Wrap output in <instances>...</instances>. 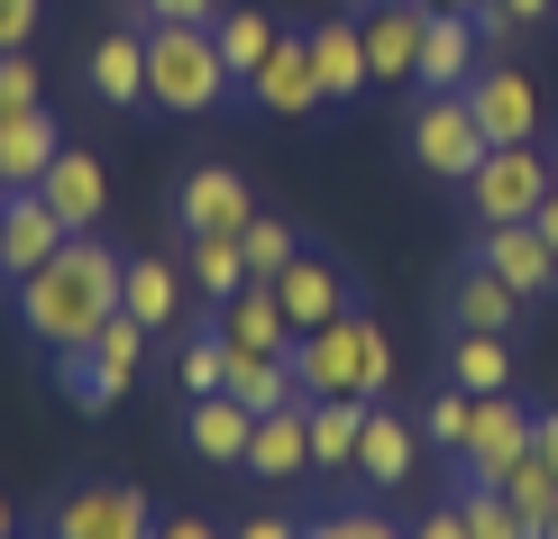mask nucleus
<instances>
[{
    "instance_id": "nucleus-1",
    "label": "nucleus",
    "mask_w": 558,
    "mask_h": 539,
    "mask_svg": "<svg viewBox=\"0 0 558 539\" xmlns=\"http://www.w3.org/2000/svg\"><path fill=\"white\" fill-rule=\"evenodd\" d=\"M120 266H129V256L92 229V238H64L28 284H19V320H28V339L46 347V357L92 347V330L120 320Z\"/></svg>"
},
{
    "instance_id": "nucleus-2",
    "label": "nucleus",
    "mask_w": 558,
    "mask_h": 539,
    "mask_svg": "<svg viewBox=\"0 0 558 539\" xmlns=\"http://www.w3.org/2000/svg\"><path fill=\"white\" fill-rule=\"evenodd\" d=\"M293 384H302V403H376L393 384V339L366 311L330 320V330H302L293 339Z\"/></svg>"
},
{
    "instance_id": "nucleus-3",
    "label": "nucleus",
    "mask_w": 558,
    "mask_h": 539,
    "mask_svg": "<svg viewBox=\"0 0 558 539\" xmlns=\"http://www.w3.org/2000/svg\"><path fill=\"white\" fill-rule=\"evenodd\" d=\"M137 28H147V110L202 120V110H220L229 91H239L211 28H174V19H137Z\"/></svg>"
},
{
    "instance_id": "nucleus-4",
    "label": "nucleus",
    "mask_w": 558,
    "mask_h": 539,
    "mask_svg": "<svg viewBox=\"0 0 558 539\" xmlns=\"http://www.w3.org/2000/svg\"><path fill=\"white\" fill-rule=\"evenodd\" d=\"M137 366H147V330L120 311L110 330H92V347H64V357H56V384H64L74 412H110L137 384Z\"/></svg>"
},
{
    "instance_id": "nucleus-5",
    "label": "nucleus",
    "mask_w": 558,
    "mask_h": 539,
    "mask_svg": "<svg viewBox=\"0 0 558 539\" xmlns=\"http://www.w3.org/2000/svg\"><path fill=\"white\" fill-rule=\"evenodd\" d=\"M558 193V174H549V156H541V137L531 147H485V166L468 174V201H476V229H504V220H531Z\"/></svg>"
},
{
    "instance_id": "nucleus-6",
    "label": "nucleus",
    "mask_w": 558,
    "mask_h": 539,
    "mask_svg": "<svg viewBox=\"0 0 558 539\" xmlns=\"http://www.w3.org/2000/svg\"><path fill=\"white\" fill-rule=\"evenodd\" d=\"M412 166H422L430 183H468L485 166V128H476L468 91H430V101L412 110Z\"/></svg>"
},
{
    "instance_id": "nucleus-7",
    "label": "nucleus",
    "mask_w": 558,
    "mask_h": 539,
    "mask_svg": "<svg viewBox=\"0 0 558 539\" xmlns=\"http://www.w3.org/2000/svg\"><path fill=\"white\" fill-rule=\"evenodd\" d=\"M46 539H156V512L137 485L92 476V485H64V503L46 512Z\"/></svg>"
},
{
    "instance_id": "nucleus-8",
    "label": "nucleus",
    "mask_w": 558,
    "mask_h": 539,
    "mask_svg": "<svg viewBox=\"0 0 558 539\" xmlns=\"http://www.w3.org/2000/svg\"><path fill=\"white\" fill-rule=\"evenodd\" d=\"M257 220V193H247V174L229 166H193L174 183V229L183 238H239V229Z\"/></svg>"
},
{
    "instance_id": "nucleus-9",
    "label": "nucleus",
    "mask_w": 558,
    "mask_h": 539,
    "mask_svg": "<svg viewBox=\"0 0 558 539\" xmlns=\"http://www.w3.org/2000/svg\"><path fill=\"white\" fill-rule=\"evenodd\" d=\"M468 101H476L485 147H531V137H541V83H531L522 64H485L468 83Z\"/></svg>"
},
{
    "instance_id": "nucleus-10",
    "label": "nucleus",
    "mask_w": 558,
    "mask_h": 539,
    "mask_svg": "<svg viewBox=\"0 0 558 539\" xmlns=\"http://www.w3.org/2000/svg\"><path fill=\"white\" fill-rule=\"evenodd\" d=\"M247 101H257L266 120H312V110H330V101H320V74H312V46H302V28L275 37V56L247 74Z\"/></svg>"
},
{
    "instance_id": "nucleus-11",
    "label": "nucleus",
    "mask_w": 558,
    "mask_h": 539,
    "mask_svg": "<svg viewBox=\"0 0 558 539\" xmlns=\"http://www.w3.org/2000/svg\"><path fill=\"white\" fill-rule=\"evenodd\" d=\"M37 201L56 210L74 238H92V229L110 220V174H101V156H92V147H56V166H46V183H37Z\"/></svg>"
},
{
    "instance_id": "nucleus-12",
    "label": "nucleus",
    "mask_w": 558,
    "mask_h": 539,
    "mask_svg": "<svg viewBox=\"0 0 558 539\" xmlns=\"http://www.w3.org/2000/svg\"><path fill=\"white\" fill-rule=\"evenodd\" d=\"M522 449H531V403H513V393H476V420H468V449H458V476H485V485H495Z\"/></svg>"
},
{
    "instance_id": "nucleus-13",
    "label": "nucleus",
    "mask_w": 558,
    "mask_h": 539,
    "mask_svg": "<svg viewBox=\"0 0 558 539\" xmlns=\"http://www.w3.org/2000/svg\"><path fill=\"white\" fill-rule=\"evenodd\" d=\"M357 28H366V83L422 74V37H430V10H422V0H376Z\"/></svg>"
},
{
    "instance_id": "nucleus-14",
    "label": "nucleus",
    "mask_w": 558,
    "mask_h": 539,
    "mask_svg": "<svg viewBox=\"0 0 558 539\" xmlns=\"http://www.w3.org/2000/svg\"><path fill=\"white\" fill-rule=\"evenodd\" d=\"M476 266H495L522 302H549L558 293V256L531 220H504V229H476Z\"/></svg>"
},
{
    "instance_id": "nucleus-15",
    "label": "nucleus",
    "mask_w": 558,
    "mask_h": 539,
    "mask_svg": "<svg viewBox=\"0 0 558 539\" xmlns=\"http://www.w3.org/2000/svg\"><path fill=\"white\" fill-rule=\"evenodd\" d=\"M83 83H92V101H101V110H147V28L129 19V28L92 37Z\"/></svg>"
},
{
    "instance_id": "nucleus-16",
    "label": "nucleus",
    "mask_w": 558,
    "mask_h": 539,
    "mask_svg": "<svg viewBox=\"0 0 558 539\" xmlns=\"http://www.w3.org/2000/svg\"><path fill=\"white\" fill-rule=\"evenodd\" d=\"M211 330H220L229 347H247V357H293V339H302L275 284H239V293L220 302V320H211Z\"/></svg>"
},
{
    "instance_id": "nucleus-17",
    "label": "nucleus",
    "mask_w": 558,
    "mask_h": 539,
    "mask_svg": "<svg viewBox=\"0 0 558 539\" xmlns=\"http://www.w3.org/2000/svg\"><path fill=\"white\" fill-rule=\"evenodd\" d=\"M64 238H74V229H64L37 193H10V201H0V284H28Z\"/></svg>"
},
{
    "instance_id": "nucleus-18",
    "label": "nucleus",
    "mask_w": 558,
    "mask_h": 539,
    "mask_svg": "<svg viewBox=\"0 0 558 539\" xmlns=\"http://www.w3.org/2000/svg\"><path fill=\"white\" fill-rule=\"evenodd\" d=\"M275 293H284V311H293V330H330V320H348L357 311V284L330 266V256H312L302 247L284 274H275Z\"/></svg>"
},
{
    "instance_id": "nucleus-19",
    "label": "nucleus",
    "mask_w": 558,
    "mask_h": 539,
    "mask_svg": "<svg viewBox=\"0 0 558 539\" xmlns=\"http://www.w3.org/2000/svg\"><path fill=\"white\" fill-rule=\"evenodd\" d=\"M302 46H312V74H320V101H330V110L366 91V28H357V19H312Z\"/></svg>"
},
{
    "instance_id": "nucleus-20",
    "label": "nucleus",
    "mask_w": 558,
    "mask_h": 539,
    "mask_svg": "<svg viewBox=\"0 0 558 539\" xmlns=\"http://www.w3.org/2000/svg\"><path fill=\"white\" fill-rule=\"evenodd\" d=\"M422 91H468L476 83V19L468 10H430V37H422Z\"/></svg>"
},
{
    "instance_id": "nucleus-21",
    "label": "nucleus",
    "mask_w": 558,
    "mask_h": 539,
    "mask_svg": "<svg viewBox=\"0 0 558 539\" xmlns=\"http://www.w3.org/2000/svg\"><path fill=\"white\" fill-rule=\"evenodd\" d=\"M522 311H531V302L504 284L495 266H476V256L458 266V284H449V330H513Z\"/></svg>"
},
{
    "instance_id": "nucleus-22",
    "label": "nucleus",
    "mask_w": 558,
    "mask_h": 539,
    "mask_svg": "<svg viewBox=\"0 0 558 539\" xmlns=\"http://www.w3.org/2000/svg\"><path fill=\"white\" fill-rule=\"evenodd\" d=\"M120 311L137 320V330H174V320H183V274L166 266V256H129V266H120Z\"/></svg>"
},
{
    "instance_id": "nucleus-23",
    "label": "nucleus",
    "mask_w": 558,
    "mask_h": 539,
    "mask_svg": "<svg viewBox=\"0 0 558 539\" xmlns=\"http://www.w3.org/2000/svg\"><path fill=\"white\" fill-rule=\"evenodd\" d=\"M247 430H257V412L229 403V393L183 403V439H193V457H211V466H247Z\"/></svg>"
},
{
    "instance_id": "nucleus-24",
    "label": "nucleus",
    "mask_w": 558,
    "mask_h": 539,
    "mask_svg": "<svg viewBox=\"0 0 558 539\" xmlns=\"http://www.w3.org/2000/svg\"><path fill=\"white\" fill-rule=\"evenodd\" d=\"M211 37H220V64H229V83L247 91V74L275 56V37H284V19L275 10H257V0H229V10L211 19Z\"/></svg>"
},
{
    "instance_id": "nucleus-25",
    "label": "nucleus",
    "mask_w": 558,
    "mask_h": 539,
    "mask_svg": "<svg viewBox=\"0 0 558 539\" xmlns=\"http://www.w3.org/2000/svg\"><path fill=\"white\" fill-rule=\"evenodd\" d=\"M449 384L458 393H513V339L504 330H449Z\"/></svg>"
},
{
    "instance_id": "nucleus-26",
    "label": "nucleus",
    "mask_w": 558,
    "mask_h": 539,
    "mask_svg": "<svg viewBox=\"0 0 558 539\" xmlns=\"http://www.w3.org/2000/svg\"><path fill=\"white\" fill-rule=\"evenodd\" d=\"M412 457H422V420H393V412H376V403H366L357 476H366V485L385 494V485H403V476H412Z\"/></svg>"
},
{
    "instance_id": "nucleus-27",
    "label": "nucleus",
    "mask_w": 558,
    "mask_h": 539,
    "mask_svg": "<svg viewBox=\"0 0 558 539\" xmlns=\"http://www.w3.org/2000/svg\"><path fill=\"white\" fill-rule=\"evenodd\" d=\"M56 110H28V120H0V183L10 193H37L46 166H56Z\"/></svg>"
},
{
    "instance_id": "nucleus-28",
    "label": "nucleus",
    "mask_w": 558,
    "mask_h": 539,
    "mask_svg": "<svg viewBox=\"0 0 558 539\" xmlns=\"http://www.w3.org/2000/svg\"><path fill=\"white\" fill-rule=\"evenodd\" d=\"M220 393H229V403H247V412H293V403H302V384H293V357H247V347H229V375H220Z\"/></svg>"
},
{
    "instance_id": "nucleus-29",
    "label": "nucleus",
    "mask_w": 558,
    "mask_h": 539,
    "mask_svg": "<svg viewBox=\"0 0 558 539\" xmlns=\"http://www.w3.org/2000/svg\"><path fill=\"white\" fill-rule=\"evenodd\" d=\"M247 466L275 485H293L302 466H312V430H302V403L293 412H257V430H247Z\"/></svg>"
},
{
    "instance_id": "nucleus-30",
    "label": "nucleus",
    "mask_w": 558,
    "mask_h": 539,
    "mask_svg": "<svg viewBox=\"0 0 558 539\" xmlns=\"http://www.w3.org/2000/svg\"><path fill=\"white\" fill-rule=\"evenodd\" d=\"M302 430H312V466H357V439H366V403H302Z\"/></svg>"
},
{
    "instance_id": "nucleus-31",
    "label": "nucleus",
    "mask_w": 558,
    "mask_h": 539,
    "mask_svg": "<svg viewBox=\"0 0 558 539\" xmlns=\"http://www.w3.org/2000/svg\"><path fill=\"white\" fill-rule=\"evenodd\" d=\"M183 284H193L202 302H229L247 284V256H239V238H183Z\"/></svg>"
},
{
    "instance_id": "nucleus-32",
    "label": "nucleus",
    "mask_w": 558,
    "mask_h": 539,
    "mask_svg": "<svg viewBox=\"0 0 558 539\" xmlns=\"http://www.w3.org/2000/svg\"><path fill=\"white\" fill-rule=\"evenodd\" d=\"M458 522H468V539H531V522L513 503H504V485H485V476H458Z\"/></svg>"
},
{
    "instance_id": "nucleus-33",
    "label": "nucleus",
    "mask_w": 558,
    "mask_h": 539,
    "mask_svg": "<svg viewBox=\"0 0 558 539\" xmlns=\"http://www.w3.org/2000/svg\"><path fill=\"white\" fill-rule=\"evenodd\" d=\"M239 256H247V284H275V274L302 256V238H293V220H275V210H257V220L239 229Z\"/></svg>"
},
{
    "instance_id": "nucleus-34",
    "label": "nucleus",
    "mask_w": 558,
    "mask_h": 539,
    "mask_svg": "<svg viewBox=\"0 0 558 539\" xmlns=\"http://www.w3.org/2000/svg\"><path fill=\"white\" fill-rule=\"evenodd\" d=\"M495 485H504V503H513V512H522V522H531V539H541V522H549V512H558V476H549V466H541V457H531V449H522V457H513V466H504V476H495Z\"/></svg>"
},
{
    "instance_id": "nucleus-35",
    "label": "nucleus",
    "mask_w": 558,
    "mask_h": 539,
    "mask_svg": "<svg viewBox=\"0 0 558 539\" xmlns=\"http://www.w3.org/2000/svg\"><path fill=\"white\" fill-rule=\"evenodd\" d=\"M468 420H476V393H458L449 375H439V393H422V449H468Z\"/></svg>"
},
{
    "instance_id": "nucleus-36",
    "label": "nucleus",
    "mask_w": 558,
    "mask_h": 539,
    "mask_svg": "<svg viewBox=\"0 0 558 539\" xmlns=\"http://www.w3.org/2000/svg\"><path fill=\"white\" fill-rule=\"evenodd\" d=\"M220 375H229V339H220V330L183 339V357H174V393H183V403H202V393H220Z\"/></svg>"
},
{
    "instance_id": "nucleus-37",
    "label": "nucleus",
    "mask_w": 558,
    "mask_h": 539,
    "mask_svg": "<svg viewBox=\"0 0 558 539\" xmlns=\"http://www.w3.org/2000/svg\"><path fill=\"white\" fill-rule=\"evenodd\" d=\"M46 110V83H37V46H19V56H0V120H28Z\"/></svg>"
},
{
    "instance_id": "nucleus-38",
    "label": "nucleus",
    "mask_w": 558,
    "mask_h": 539,
    "mask_svg": "<svg viewBox=\"0 0 558 539\" xmlns=\"http://www.w3.org/2000/svg\"><path fill=\"white\" fill-rule=\"evenodd\" d=\"M302 539H403V530H393L376 503H348V512H320V522H302Z\"/></svg>"
},
{
    "instance_id": "nucleus-39",
    "label": "nucleus",
    "mask_w": 558,
    "mask_h": 539,
    "mask_svg": "<svg viewBox=\"0 0 558 539\" xmlns=\"http://www.w3.org/2000/svg\"><path fill=\"white\" fill-rule=\"evenodd\" d=\"M220 10H229V0H137L129 19H174V28H211Z\"/></svg>"
},
{
    "instance_id": "nucleus-40",
    "label": "nucleus",
    "mask_w": 558,
    "mask_h": 539,
    "mask_svg": "<svg viewBox=\"0 0 558 539\" xmlns=\"http://www.w3.org/2000/svg\"><path fill=\"white\" fill-rule=\"evenodd\" d=\"M37 19H46V0H0V56L37 46Z\"/></svg>"
},
{
    "instance_id": "nucleus-41",
    "label": "nucleus",
    "mask_w": 558,
    "mask_h": 539,
    "mask_svg": "<svg viewBox=\"0 0 558 539\" xmlns=\"http://www.w3.org/2000/svg\"><path fill=\"white\" fill-rule=\"evenodd\" d=\"M513 37H522V19L504 10V0H485L476 10V46H513Z\"/></svg>"
},
{
    "instance_id": "nucleus-42",
    "label": "nucleus",
    "mask_w": 558,
    "mask_h": 539,
    "mask_svg": "<svg viewBox=\"0 0 558 539\" xmlns=\"http://www.w3.org/2000/svg\"><path fill=\"white\" fill-rule=\"evenodd\" d=\"M403 539H468V522H458V503H439V512H422Z\"/></svg>"
},
{
    "instance_id": "nucleus-43",
    "label": "nucleus",
    "mask_w": 558,
    "mask_h": 539,
    "mask_svg": "<svg viewBox=\"0 0 558 539\" xmlns=\"http://www.w3.org/2000/svg\"><path fill=\"white\" fill-rule=\"evenodd\" d=\"M229 539H302V522H284V512H247Z\"/></svg>"
},
{
    "instance_id": "nucleus-44",
    "label": "nucleus",
    "mask_w": 558,
    "mask_h": 539,
    "mask_svg": "<svg viewBox=\"0 0 558 539\" xmlns=\"http://www.w3.org/2000/svg\"><path fill=\"white\" fill-rule=\"evenodd\" d=\"M531 457L558 476V412H531Z\"/></svg>"
},
{
    "instance_id": "nucleus-45",
    "label": "nucleus",
    "mask_w": 558,
    "mask_h": 539,
    "mask_svg": "<svg viewBox=\"0 0 558 539\" xmlns=\"http://www.w3.org/2000/svg\"><path fill=\"white\" fill-rule=\"evenodd\" d=\"M156 539H229V530L202 522V512H174V522H156Z\"/></svg>"
},
{
    "instance_id": "nucleus-46",
    "label": "nucleus",
    "mask_w": 558,
    "mask_h": 539,
    "mask_svg": "<svg viewBox=\"0 0 558 539\" xmlns=\"http://www.w3.org/2000/svg\"><path fill=\"white\" fill-rule=\"evenodd\" d=\"M531 229H541V238H549V256H558V193H549L541 210H531Z\"/></svg>"
},
{
    "instance_id": "nucleus-47",
    "label": "nucleus",
    "mask_w": 558,
    "mask_h": 539,
    "mask_svg": "<svg viewBox=\"0 0 558 539\" xmlns=\"http://www.w3.org/2000/svg\"><path fill=\"white\" fill-rule=\"evenodd\" d=\"M422 10H468V19H476V10H485V0H422Z\"/></svg>"
},
{
    "instance_id": "nucleus-48",
    "label": "nucleus",
    "mask_w": 558,
    "mask_h": 539,
    "mask_svg": "<svg viewBox=\"0 0 558 539\" xmlns=\"http://www.w3.org/2000/svg\"><path fill=\"white\" fill-rule=\"evenodd\" d=\"M0 539H19V512H10V494H0Z\"/></svg>"
},
{
    "instance_id": "nucleus-49",
    "label": "nucleus",
    "mask_w": 558,
    "mask_h": 539,
    "mask_svg": "<svg viewBox=\"0 0 558 539\" xmlns=\"http://www.w3.org/2000/svg\"><path fill=\"white\" fill-rule=\"evenodd\" d=\"M541 539H558V512H549V522H541Z\"/></svg>"
},
{
    "instance_id": "nucleus-50",
    "label": "nucleus",
    "mask_w": 558,
    "mask_h": 539,
    "mask_svg": "<svg viewBox=\"0 0 558 539\" xmlns=\"http://www.w3.org/2000/svg\"><path fill=\"white\" fill-rule=\"evenodd\" d=\"M0 201H10V183H0Z\"/></svg>"
},
{
    "instance_id": "nucleus-51",
    "label": "nucleus",
    "mask_w": 558,
    "mask_h": 539,
    "mask_svg": "<svg viewBox=\"0 0 558 539\" xmlns=\"http://www.w3.org/2000/svg\"><path fill=\"white\" fill-rule=\"evenodd\" d=\"M129 10H137V0H129Z\"/></svg>"
},
{
    "instance_id": "nucleus-52",
    "label": "nucleus",
    "mask_w": 558,
    "mask_h": 539,
    "mask_svg": "<svg viewBox=\"0 0 558 539\" xmlns=\"http://www.w3.org/2000/svg\"><path fill=\"white\" fill-rule=\"evenodd\" d=\"M37 539H46V530H37Z\"/></svg>"
}]
</instances>
